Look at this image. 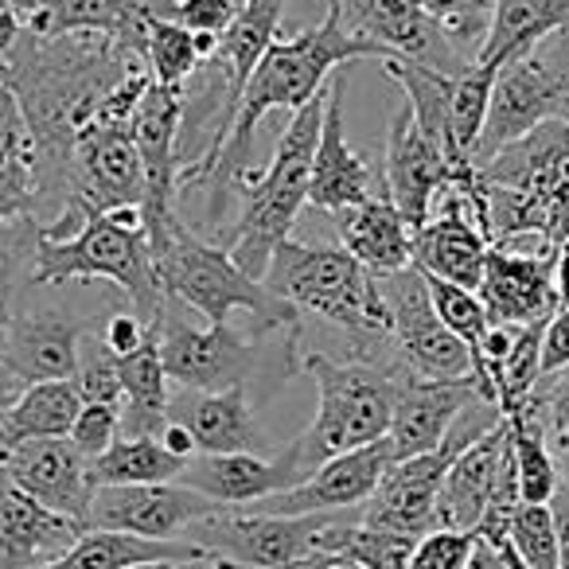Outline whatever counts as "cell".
Returning <instances> with one entry per match:
<instances>
[{
	"label": "cell",
	"mask_w": 569,
	"mask_h": 569,
	"mask_svg": "<svg viewBox=\"0 0 569 569\" xmlns=\"http://www.w3.org/2000/svg\"><path fill=\"white\" fill-rule=\"evenodd\" d=\"M144 67L102 32H17L0 56V82L17 98L36 144V222L48 230L71 211V152L118 82Z\"/></svg>",
	"instance_id": "6da1fadb"
},
{
	"label": "cell",
	"mask_w": 569,
	"mask_h": 569,
	"mask_svg": "<svg viewBox=\"0 0 569 569\" xmlns=\"http://www.w3.org/2000/svg\"><path fill=\"white\" fill-rule=\"evenodd\" d=\"M359 59H379L382 63V59H390V51L367 40V36L351 32L343 24L340 9H332V4H328L325 20L317 28H305L289 40L269 43V51L246 82L227 144L219 149L211 172L199 183V188H207V230H219L227 196L230 191L238 196L242 180L253 172V133H258L261 118L273 110H284L293 118L301 106H309L328 87L336 71L359 63Z\"/></svg>",
	"instance_id": "7a4b0ae2"
},
{
	"label": "cell",
	"mask_w": 569,
	"mask_h": 569,
	"mask_svg": "<svg viewBox=\"0 0 569 569\" xmlns=\"http://www.w3.org/2000/svg\"><path fill=\"white\" fill-rule=\"evenodd\" d=\"M269 293L293 305L301 317H317L348 340L356 363L402 375L390 336V305L371 269H363L343 246H312L284 238L261 277Z\"/></svg>",
	"instance_id": "3957f363"
},
{
	"label": "cell",
	"mask_w": 569,
	"mask_h": 569,
	"mask_svg": "<svg viewBox=\"0 0 569 569\" xmlns=\"http://www.w3.org/2000/svg\"><path fill=\"white\" fill-rule=\"evenodd\" d=\"M149 242L164 293L183 309L199 312L207 325H227L230 312H250L253 336H261V340L305 332L301 312L269 293L258 277L242 273L227 246L207 242L180 219L160 227Z\"/></svg>",
	"instance_id": "277c9868"
},
{
	"label": "cell",
	"mask_w": 569,
	"mask_h": 569,
	"mask_svg": "<svg viewBox=\"0 0 569 569\" xmlns=\"http://www.w3.org/2000/svg\"><path fill=\"white\" fill-rule=\"evenodd\" d=\"M67 281H113V289L126 297V305H133L141 312L144 325L157 328L164 320L168 293L160 284L141 207L90 214L71 238L40 234L32 266H28V284Z\"/></svg>",
	"instance_id": "5b68a950"
},
{
	"label": "cell",
	"mask_w": 569,
	"mask_h": 569,
	"mask_svg": "<svg viewBox=\"0 0 569 569\" xmlns=\"http://www.w3.org/2000/svg\"><path fill=\"white\" fill-rule=\"evenodd\" d=\"M320 121H325V90L289 118L266 172H250L238 188L242 207H238L227 250L238 269L258 281L266 277L277 246L289 238L301 207L309 203V168L320 141Z\"/></svg>",
	"instance_id": "8992f818"
},
{
	"label": "cell",
	"mask_w": 569,
	"mask_h": 569,
	"mask_svg": "<svg viewBox=\"0 0 569 569\" xmlns=\"http://www.w3.org/2000/svg\"><path fill=\"white\" fill-rule=\"evenodd\" d=\"M160 363L168 382L183 390H227L250 387V382L273 379L277 387L301 375L305 332L293 336H242L227 325L191 328L180 320L176 301L168 297L164 320L157 325Z\"/></svg>",
	"instance_id": "52a82bcc"
},
{
	"label": "cell",
	"mask_w": 569,
	"mask_h": 569,
	"mask_svg": "<svg viewBox=\"0 0 569 569\" xmlns=\"http://www.w3.org/2000/svg\"><path fill=\"white\" fill-rule=\"evenodd\" d=\"M301 375L317 382V418L305 433L289 441V452L305 476L317 472L325 460L340 457V452L363 449L371 441H382L395 418V398L398 379L371 363H336L325 351H301Z\"/></svg>",
	"instance_id": "ba28073f"
},
{
	"label": "cell",
	"mask_w": 569,
	"mask_h": 569,
	"mask_svg": "<svg viewBox=\"0 0 569 569\" xmlns=\"http://www.w3.org/2000/svg\"><path fill=\"white\" fill-rule=\"evenodd\" d=\"M499 421H503V410L496 402H488V398H476L452 421L449 437L433 452H421V457H406L390 465V472L382 476L375 496L359 507V519L371 522V527L398 530V535H413V538L437 530V499H441L445 472H449V465L468 445L480 441Z\"/></svg>",
	"instance_id": "9c48e42d"
},
{
	"label": "cell",
	"mask_w": 569,
	"mask_h": 569,
	"mask_svg": "<svg viewBox=\"0 0 569 569\" xmlns=\"http://www.w3.org/2000/svg\"><path fill=\"white\" fill-rule=\"evenodd\" d=\"M332 515H269L250 507H222L188 527L183 538L230 569H328L340 558L317 553V535Z\"/></svg>",
	"instance_id": "30bf717a"
},
{
	"label": "cell",
	"mask_w": 569,
	"mask_h": 569,
	"mask_svg": "<svg viewBox=\"0 0 569 569\" xmlns=\"http://www.w3.org/2000/svg\"><path fill=\"white\" fill-rule=\"evenodd\" d=\"M569 106V32H553L522 56L507 59L491 87V110L483 121L476 160L483 164L503 144L527 137L542 121L561 118Z\"/></svg>",
	"instance_id": "8fae6325"
},
{
	"label": "cell",
	"mask_w": 569,
	"mask_h": 569,
	"mask_svg": "<svg viewBox=\"0 0 569 569\" xmlns=\"http://www.w3.org/2000/svg\"><path fill=\"white\" fill-rule=\"evenodd\" d=\"M382 297L390 305V336L402 375L418 379H472V351L441 325L429 301L426 273L406 266L398 273H382Z\"/></svg>",
	"instance_id": "7c38bea8"
},
{
	"label": "cell",
	"mask_w": 569,
	"mask_h": 569,
	"mask_svg": "<svg viewBox=\"0 0 569 569\" xmlns=\"http://www.w3.org/2000/svg\"><path fill=\"white\" fill-rule=\"evenodd\" d=\"M90 320L67 305H40V309H17L0 317V371L17 387L36 382H63L79 375L82 336Z\"/></svg>",
	"instance_id": "4fadbf2b"
},
{
	"label": "cell",
	"mask_w": 569,
	"mask_h": 569,
	"mask_svg": "<svg viewBox=\"0 0 569 569\" xmlns=\"http://www.w3.org/2000/svg\"><path fill=\"white\" fill-rule=\"evenodd\" d=\"M472 180H476V168L452 164L441 152V144H433L421 133L410 106L402 102V110L390 118L387 160H382V191L402 211V219L413 230L426 227L437 196L445 188H452V183H472Z\"/></svg>",
	"instance_id": "5bb4252c"
},
{
	"label": "cell",
	"mask_w": 569,
	"mask_h": 569,
	"mask_svg": "<svg viewBox=\"0 0 569 569\" xmlns=\"http://www.w3.org/2000/svg\"><path fill=\"white\" fill-rule=\"evenodd\" d=\"M340 9L343 24L351 32L367 36L390 56L421 63L429 71H441L449 79H460L468 71V59L449 43L445 28L429 17L426 0H328Z\"/></svg>",
	"instance_id": "9a60e30c"
},
{
	"label": "cell",
	"mask_w": 569,
	"mask_h": 569,
	"mask_svg": "<svg viewBox=\"0 0 569 569\" xmlns=\"http://www.w3.org/2000/svg\"><path fill=\"white\" fill-rule=\"evenodd\" d=\"M222 511L214 499L183 488L180 480L168 483H121L98 488L90 503L94 530H126L141 538H183L199 519Z\"/></svg>",
	"instance_id": "2e32d148"
},
{
	"label": "cell",
	"mask_w": 569,
	"mask_h": 569,
	"mask_svg": "<svg viewBox=\"0 0 569 569\" xmlns=\"http://www.w3.org/2000/svg\"><path fill=\"white\" fill-rule=\"evenodd\" d=\"M395 465L387 437L371 441L363 449L340 452V457L325 460L309 480H301L297 488L269 496L261 503H253L250 511H269V515H332V511H359L367 499L375 496V488L382 483V476Z\"/></svg>",
	"instance_id": "e0dca14e"
},
{
	"label": "cell",
	"mask_w": 569,
	"mask_h": 569,
	"mask_svg": "<svg viewBox=\"0 0 569 569\" xmlns=\"http://www.w3.org/2000/svg\"><path fill=\"white\" fill-rule=\"evenodd\" d=\"M9 483L48 511L67 515L90 530V503L98 488L90 480V460L74 449L71 437L17 445L9 457Z\"/></svg>",
	"instance_id": "ac0fdd59"
},
{
	"label": "cell",
	"mask_w": 569,
	"mask_h": 569,
	"mask_svg": "<svg viewBox=\"0 0 569 569\" xmlns=\"http://www.w3.org/2000/svg\"><path fill=\"white\" fill-rule=\"evenodd\" d=\"M301 480H309V476L297 465L289 445L277 457H266V452H199L180 472L183 488L214 499L219 507H253L261 499L297 488Z\"/></svg>",
	"instance_id": "d6986e66"
},
{
	"label": "cell",
	"mask_w": 569,
	"mask_h": 569,
	"mask_svg": "<svg viewBox=\"0 0 569 569\" xmlns=\"http://www.w3.org/2000/svg\"><path fill=\"white\" fill-rule=\"evenodd\" d=\"M375 196V172L363 152H356L343 133V74L336 71L325 87V121H320V141L309 168V207L328 214H340L356 203H367Z\"/></svg>",
	"instance_id": "ffe728a7"
},
{
	"label": "cell",
	"mask_w": 569,
	"mask_h": 569,
	"mask_svg": "<svg viewBox=\"0 0 569 569\" xmlns=\"http://www.w3.org/2000/svg\"><path fill=\"white\" fill-rule=\"evenodd\" d=\"M480 387L476 379H418V375H398L395 418L387 429V445L395 460L433 452L449 437L452 421L476 402Z\"/></svg>",
	"instance_id": "44dd1931"
},
{
	"label": "cell",
	"mask_w": 569,
	"mask_h": 569,
	"mask_svg": "<svg viewBox=\"0 0 569 569\" xmlns=\"http://www.w3.org/2000/svg\"><path fill=\"white\" fill-rule=\"evenodd\" d=\"M480 301L491 325H542L561 309L553 284V253H522L491 246L480 277Z\"/></svg>",
	"instance_id": "7402d4cb"
},
{
	"label": "cell",
	"mask_w": 569,
	"mask_h": 569,
	"mask_svg": "<svg viewBox=\"0 0 569 569\" xmlns=\"http://www.w3.org/2000/svg\"><path fill=\"white\" fill-rule=\"evenodd\" d=\"M507 452H511V437H507V421H499L452 460L441 483V499H437V530H472L476 535L499 496Z\"/></svg>",
	"instance_id": "603a6c76"
},
{
	"label": "cell",
	"mask_w": 569,
	"mask_h": 569,
	"mask_svg": "<svg viewBox=\"0 0 569 569\" xmlns=\"http://www.w3.org/2000/svg\"><path fill=\"white\" fill-rule=\"evenodd\" d=\"M82 530V522L48 511L12 483H0V569L51 566L79 542Z\"/></svg>",
	"instance_id": "cb8c5ba5"
},
{
	"label": "cell",
	"mask_w": 569,
	"mask_h": 569,
	"mask_svg": "<svg viewBox=\"0 0 569 569\" xmlns=\"http://www.w3.org/2000/svg\"><path fill=\"white\" fill-rule=\"evenodd\" d=\"M168 418L183 421L196 437L199 452H266L269 437L258 426L246 387L227 390H191L168 406Z\"/></svg>",
	"instance_id": "d4e9b609"
},
{
	"label": "cell",
	"mask_w": 569,
	"mask_h": 569,
	"mask_svg": "<svg viewBox=\"0 0 569 569\" xmlns=\"http://www.w3.org/2000/svg\"><path fill=\"white\" fill-rule=\"evenodd\" d=\"M332 219L340 246L359 266L371 269L375 277L413 266V227L390 203V196H375L367 203H356L348 211L332 214Z\"/></svg>",
	"instance_id": "484cf974"
},
{
	"label": "cell",
	"mask_w": 569,
	"mask_h": 569,
	"mask_svg": "<svg viewBox=\"0 0 569 569\" xmlns=\"http://www.w3.org/2000/svg\"><path fill=\"white\" fill-rule=\"evenodd\" d=\"M82 410V398L74 379L63 382H36L24 387L0 410V445L17 449L24 441H43V437H71V426Z\"/></svg>",
	"instance_id": "4316f807"
},
{
	"label": "cell",
	"mask_w": 569,
	"mask_h": 569,
	"mask_svg": "<svg viewBox=\"0 0 569 569\" xmlns=\"http://www.w3.org/2000/svg\"><path fill=\"white\" fill-rule=\"evenodd\" d=\"M168 375L160 363L157 332L137 351L121 356V437H157L168 421Z\"/></svg>",
	"instance_id": "83f0119b"
},
{
	"label": "cell",
	"mask_w": 569,
	"mask_h": 569,
	"mask_svg": "<svg viewBox=\"0 0 569 569\" xmlns=\"http://www.w3.org/2000/svg\"><path fill=\"white\" fill-rule=\"evenodd\" d=\"M382 67H387L390 79L402 87L406 106H410V113H413V121H418L421 133H426L433 144H441V152L457 168H476L460 157L457 141H452V79L449 74L429 71V67L410 63V59H398V56L382 59Z\"/></svg>",
	"instance_id": "f1b7e54d"
},
{
	"label": "cell",
	"mask_w": 569,
	"mask_h": 569,
	"mask_svg": "<svg viewBox=\"0 0 569 569\" xmlns=\"http://www.w3.org/2000/svg\"><path fill=\"white\" fill-rule=\"evenodd\" d=\"M36 219V144L17 98L0 82V219Z\"/></svg>",
	"instance_id": "f546056e"
},
{
	"label": "cell",
	"mask_w": 569,
	"mask_h": 569,
	"mask_svg": "<svg viewBox=\"0 0 569 569\" xmlns=\"http://www.w3.org/2000/svg\"><path fill=\"white\" fill-rule=\"evenodd\" d=\"M418 546L413 535H398V530L371 527L356 515V519H343L332 515L325 522V530L317 535V553L325 558L351 561L359 569H406L410 566V553Z\"/></svg>",
	"instance_id": "4dcf8cb0"
},
{
	"label": "cell",
	"mask_w": 569,
	"mask_h": 569,
	"mask_svg": "<svg viewBox=\"0 0 569 569\" xmlns=\"http://www.w3.org/2000/svg\"><path fill=\"white\" fill-rule=\"evenodd\" d=\"M183 460H176L157 437H118L102 457L90 460L94 488H121V483H168L180 480Z\"/></svg>",
	"instance_id": "1f68e13d"
},
{
	"label": "cell",
	"mask_w": 569,
	"mask_h": 569,
	"mask_svg": "<svg viewBox=\"0 0 569 569\" xmlns=\"http://www.w3.org/2000/svg\"><path fill=\"white\" fill-rule=\"evenodd\" d=\"M503 421H507V437H511L515 468H519L522 503H550L561 476H558V465H553L546 429H542V421H538V410L527 402V406H519V410L503 413Z\"/></svg>",
	"instance_id": "d6a6232c"
},
{
	"label": "cell",
	"mask_w": 569,
	"mask_h": 569,
	"mask_svg": "<svg viewBox=\"0 0 569 569\" xmlns=\"http://www.w3.org/2000/svg\"><path fill=\"white\" fill-rule=\"evenodd\" d=\"M496 74L499 67L472 63L460 79H452V141H457V152L468 164L476 160V144H480L483 121H488Z\"/></svg>",
	"instance_id": "836d02e7"
},
{
	"label": "cell",
	"mask_w": 569,
	"mask_h": 569,
	"mask_svg": "<svg viewBox=\"0 0 569 569\" xmlns=\"http://www.w3.org/2000/svg\"><path fill=\"white\" fill-rule=\"evenodd\" d=\"M144 67L160 87H183L203 67L196 32H188L176 20H149V28H144Z\"/></svg>",
	"instance_id": "e575fe53"
},
{
	"label": "cell",
	"mask_w": 569,
	"mask_h": 569,
	"mask_svg": "<svg viewBox=\"0 0 569 569\" xmlns=\"http://www.w3.org/2000/svg\"><path fill=\"white\" fill-rule=\"evenodd\" d=\"M426 284H429V301H433L441 325L449 328V332L457 336L468 351H472V379H476V367H480V343L491 328V317H488V309H483L480 293L460 289V284L441 281V277H429V273H426Z\"/></svg>",
	"instance_id": "d590c367"
},
{
	"label": "cell",
	"mask_w": 569,
	"mask_h": 569,
	"mask_svg": "<svg viewBox=\"0 0 569 569\" xmlns=\"http://www.w3.org/2000/svg\"><path fill=\"white\" fill-rule=\"evenodd\" d=\"M507 546L530 569H558V530L550 503H519L507 522Z\"/></svg>",
	"instance_id": "8d00e7d4"
},
{
	"label": "cell",
	"mask_w": 569,
	"mask_h": 569,
	"mask_svg": "<svg viewBox=\"0 0 569 569\" xmlns=\"http://www.w3.org/2000/svg\"><path fill=\"white\" fill-rule=\"evenodd\" d=\"M36 242H40V222L32 214L24 219H0V317L20 297L28 284V266H32Z\"/></svg>",
	"instance_id": "74e56055"
},
{
	"label": "cell",
	"mask_w": 569,
	"mask_h": 569,
	"mask_svg": "<svg viewBox=\"0 0 569 569\" xmlns=\"http://www.w3.org/2000/svg\"><path fill=\"white\" fill-rule=\"evenodd\" d=\"M530 406L538 410V421L546 429L561 483H569V367L538 382L535 395H530Z\"/></svg>",
	"instance_id": "f35d334b"
},
{
	"label": "cell",
	"mask_w": 569,
	"mask_h": 569,
	"mask_svg": "<svg viewBox=\"0 0 569 569\" xmlns=\"http://www.w3.org/2000/svg\"><path fill=\"white\" fill-rule=\"evenodd\" d=\"M74 387H79L82 406H90V402L121 406V359L113 356L106 343H98L94 351H87V356L79 359Z\"/></svg>",
	"instance_id": "ab89813d"
},
{
	"label": "cell",
	"mask_w": 569,
	"mask_h": 569,
	"mask_svg": "<svg viewBox=\"0 0 569 569\" xmlns=\"http://www.w3.org/2000/svg\"><path fill=\"white\" fill-rule=\"evenodd\" d=\"M476 550L472 530H429L418 538L406 569H465Z\"/></svg>",
	"instance_id": "60d3db41"
},
{
	"label": "cell",
	"mask_w": 569,
	"mask_h": 569,
	"mask_svg": "<svg viewBox=\"0 0 569 569\" xmlns=\"http://www.w3.org/2000/svg\"><path fill=\"white\" fill-rule=\"evenodd\" d=\"M118 437H121V406H110V402L82 406L79 418H74V426H71L74 449H79L87 460L102 457Z\"/></svg>",
	"instance_id": "b9f144b4"
},
{
	"label": "cell",
	"mask_w": 569,
	"mask_h": 569,
	"mask_svg": "<svg viewBox=\"0 0 569 569\" xmlns=\"http://www.w3.org/2000/svg\"><path fill=\"white\" fill-rule=\"evenodd\" d=\"M238 17V9L230 0H176L168 20L183 24L188 32H211L222 36L230 28V20Z\"/></svg>",
	"instance_id": "7bdbcfd3"
},
{
	"label": "cell",
	"mask_w": 569,
	"mask_h": 569,
	"mask_svg": "<svg viewBox=\"0 0 569 569\" xmlns=\"http://www.w3.org/2000/svg\"><path fill=\"white\" fill-rule=\"evenodd\" d=\"M152 332H157V328L144 325L141 312H137L133 305H118V309H113L110 317H106V325H102V343L121 359V356H129V351L141 348Z\"/></svg>",
	"instance_id": "ee69618b"
},
{
	"label": "cell",
	"mask_w": 569,
	"mask_h": 569,
	"mask_svg": "<svg viewBox=\"0 0 569 569\" xmlns=\"http://www.w3.org/2000/svg\"><path fill=\"white\" fill-rule=\"evenodd\" d=\"M569 367V305H561L550 320L542 325V356H538V371L542 379L566 371Z\"/></svg>",
	"instance_id": "f6af8a7d"
},
{
	"label": "cell",
	"mask_w": 569,
	"mask_h": 569,
	"mask_svg": "<svg viewBox=\"0 0 569 569\" xmlns=\"http://www.w3.org/2000/svg\"><path fill=\"white\" fill-rule=\"evenodd\" d=\"M553 530H558V569H569V483H558L550 496Z\"/></svg>",
	"instance_id": "bcb514c9"
},
{
	"label": "cell",
	"mask_w": 569,
	"mask_h": 569,
	"mask_svg": "<svg viewBox=\"0 0 569 569\" xmlns=\"http://www.w3.org/2000/svg\"><path fill=\"white\" fill-rule=\"evenodd\" d=\"M157 441L164 445V449L172 452L176 460H183V465H188L191 457H199L196 437H191V429L183 426V421H176V418H168V421H164V429H160V433H157Z\"/></svg>",
	"instance_id": "7dc6e473"
},
{
	"label": "cell",
	"mask_w": 569,
	"mask_h": 569,
	"mask_svg": "<svg viewBox=\"0 0 569 569\" xmlns=\"http://www.w3.org/2000/svg\"><path fill=\"white\" fill-rule=\"evenodd\" d=\"M465 569H511V566H507V558L496 550V546L483 542V538H476V550H472V558H468Z\"/></svg>",
	"instance_id": "c3c4849f"
},
{
	"label": "cell",
	"mask_w": 569,
	"mask_h": 569,
	"mask_svg": "<svg viewBox=\"0 0 569 569\" xmlns=\"http://www.w3.org/2000/svg\"><path fill=\"white\" fill-rule=\"evenodd\" d=\"M553 284H558V301L569 305V238L553 253Z\"/></svg>",
	"instance_id": "681fc988"
},
{
	"label": "cell",
	"mask_w": 569,
	"mask_h": 569,
	"mask_svg": "<svg viewBox=\"0 0 569 569\" xmlns=\"http://www.w3.org/2000/svg\"><path fill=\"white\" fill-rule=\"evenodd\" d=\"M219 566V561H214ZM126 569H207V566H196V561H137V566H126Z\"/></svg>",
	"instance_id": "f907efd6"
},
{
	"label": "cell",
	"mask_w": 569,
	"mask_h": 569,
	"mask_svg": "<svg viewBox=\"0 0 569 569\" xmlns=\"http://www.w3.org/2000/svg\"><path fill=\"white\" fill-rule=\"evenodd\" d=\"M20 390H24V387H17V382H12V379H9V375L0 371V410H4V406H9V402H12V398H17V395H20Z\"/></svg>",
	"instance_id": "816d5d0a"
},
{
	"label": "cell",
	"mask_w": 569,
	"mask_h": 569,
	"mask_svg": "<svg viewBox=\"0 0 569 569\" xmlns=\"http://www.w3.org/2000/svg\"><path fill=\"white\" fill-rule=\"evenodd\" d=\"M496 550L503 553V558H507V566H511V569H530V566H522V561H519V553H515L511 546H507V538H503V542L496 546Z\"/></svg>",
	"instance_id": "f5cc1de1"
},
{
	"label": "cell",
	"mask_w": 569,
	"mask_h": 569,
	"mask_svg": "<svg viewBox=\"0 0 569 569\" xmlns=\"http://www.w3.org/2000/svg\"><path fill=\"white\" fill-rule=\"evenodd\" d=\"M328 569H359V566H351V561H336V566H328Z\"/></svg>",
	"instance_id": "db71d44e"
},
{
	"label": "cell",
	"mask_w": 569,
	"mask_h": 569,
	"mask_svg": "<svg viewBox=\"0 0 569 569\" xmlns=\"http://www.w3.org/2000/svg\"><path fill=\"white\" fill-rule=\"evenodd\" d=\"M230 4H234V9H242V4H246V0H230Z\"/></svg>",
	"instance_id": "11a10c76"
},
{
	"label": "cell",
	"mask_w": 569,
	"mask_h": 569,
	"mask_svg": "<svg viewBox=\"0 0 569 569\" xmlns=\"http://www.w3.org/2000/svg\"><path fill=\"white\" fill-rule=\"evenodd\" d=\"M207 569H230V566H222V561H219V566H207Z\"/></svg>",
	"instance_id": "9f6ffc18"
}]
</instances>
